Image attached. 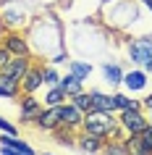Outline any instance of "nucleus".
<instances>
[{"label": "nucleus", "mask_w": 152, "mask_h": 155, "mask_svg": "<svg viewBox=\"0 0 152 155\" xmlns=\"http://www.w3.org/2000/svg\"><path fill=\"white\" fill-rule=\"evenodd\" d=\"M123 145H126V153L128 155H152V150L142 142L139 134H128V137L123 139Z\"/></svg>", "instance_id": "obj_13"}, {"label": "nucleus", "mask_w": 152, "mask_h": 155, "mask_svg": "<svg viewBox=\"0 0 152 155\" xmlns=\"http://www.w3.org/2000/svg\"><path fill=\"white\" fill-rule=\"evenodd\" d=\"M81 129L87 134H95V137H102V139H118V131H121V124L115 118V113H108V110H89L84 113V121H81Z\"/></svg>", "instance_id": "obj_1"}, {"label": "nucleus", "mask_w": 152, "mask_h": 155, "mask_svg": "<svg viewBox=\"0 0 152 155\" xmlns=\"http://www.w3.org/2000/svg\"><path fill=\"white\" fill-rule=\"evenodd\" d=\"M18 92H21V82L0 76V97H18Z\"/></svg>", "instance_id": "obj_17"}, {"label": "nucleus", "mask_w": 152, "mask_h": 155, "mask_svg": "<svg viewBox=\"0 0 152 155\" xmlns=\"http://www.w3.org/2000/svg\"><path fill=\"white\" fill-rule=\"evenodd\" d=\"M139 137H142V142H144V145H147V147L152 150V121H150V126H147V129H144L142 134H139Z\"/></svg>", "instance_id": "obj_25"}, {"label": "nucleus", "mask_w": 152, "mask_h": 155, "mask_svg": "<svg viewBox=\"0 0 152 155\" xmlns=\"http://www.w3.org/2000/svg\"><path fill=\"white\" fill-rule=\"evenodd\" d=\"M102 153H105V155H128V153H126V145H123V139H113V142H105Z\"/></svg>", "instance_id": "obj_22"}, {"label": "nucleus", "mask_w": 152, "mask_h": 155, "mask_svg": "<svg viewBox=\"0 0 152 155\" xmlns=\"http://www.w3.org/2000/svg\"><path fill=\"white\" fill-rule=\"evenodd\" d=\"M71 103L79 108L81 113H89V110H92V97H89V92H79V95H73Z\"/></svg>", "instance_id": "obj_19"}, {"label": "nucleus", "mask_w": 152, "mask_h": 155, "mask_svg": "<svg viewBox=\"0 0 152 155\" xmlns=\"http://www.w3.org/2000/svg\"><path fill=\"white\" fill-rule=\"evenodd\" d=\"M11 58H13V55H11L8 50H5V48H0V74H3V68L8 66V61H11Z\"/></svg>", "instance_id": "obj_26"}, {"label": "nucleus", "mask_w": 152, "mask_h": 155, "mask_svg": "<svg viewBox=\"0 0 152 155\" xmlns=\"http://www.w3.org/2000/svg\"><path fill=\"white\" fill-rule=\"evenodd\" d=\"M29 58L26 55H13L8 61V66H5V68H3V74H0V76H5V79H13V82H21V79H24V74L29 71Z\"/></svg>", "instance_id": "obj_5"}, {"label": "nucleus", "mask_w": 152, "mask_h": 155, "mask_svg": "<svg viewBox=\"0 0 152 155\" xmlns=\"http://www.w3.org/2000/svg\"><path fill=\"white\" fill-rule=\"evenodd\" d=\"M89 97H92V108H95V110H108V113H115V110H118V108H115V95H105V92L92 90Z\"/></svg>", "instance_id": "obj_9"}, {"label": "nucleus", "mask_w": 152, "mask_h": 155, "mask_svg": "<svg viewBox=\"0 0 152 155\" xmlns=\"http://www.w3.org/2000/svg\"><path fill=\"white\" fill-rule=\"evenodd\" d=\"M105 142L108 139H102V137H95V134H81V137H76V145L84 150V153H102V147H105Z\"/></svg>", "instance_id": "obj_10"}, {"label": "nucleus", "mask_w": 152, "mask_h": 155, "mask_svg": "<svg viewBox=\"0 0 152 155\" xmlns=\"http://www.w3.org/2000/svg\"><path fill=\"white\" fill-rule=\"evenodd\" d=\"M128 58L134 63L144 66V71L152 74V37H136L128 42Z\"/></svg>", "instance_id": "obj_2"}, {"label": "nucleus", "mask_w": 152, "mask_h": 155, "mask_svg": "<svg viewBox=\"0 0 152 155\" xmlns=\"http://www.w3.org/2000/svg\"><path fill=\"white\" fill-rule=\"evenodd\" d=\"M3 48L8 50L11 55H29V45H26V40L18 37V34H8V37L3 40Z\"/></svg>", "instance_id": "obj_11"}, {"label": "nucleus", "mask_w": 152, "mask_h": 155, "mask_svg": "<svg viewBox=\"0 0 152 155\" xmlns=\"http://www.w3.org/2000/svg\"><path fill=\"white\" fill-rule=\"evenodd\" d=\"M42 103L34 95H24V100H21V105H18V116L24 118V121H34L37 116H40V110H42Z\"/></svg>", "instance_id": "obj_8"}, {"label": "nucleus", "mask_w": 152, "mask_h": 155, "mask_svg": "<svg viewBox=\"0 0 152 155\" xmlns=\"http://www.w3.org/2000/svg\"><path fill=\"white\" fill-rule=\"evenodd\" d=\"M102 74H105V82H108V84H121V82H123V71H121L118 63H108L102 68Z\"/></svg>", "instance_id": "obj_18"}, {"label": "nucleus", "mask_w": 152, "mask_h": 155, "mask_svg": "<svg viewBox=\"0 0 152 155\" xmlns=\"http://www.w3.org/2000/svg\"><path fill=\"white\" fill-rule=\"evenodd\" d=\"M115 108H118V113H121V110H128V108H142V103H139V100H131L128 95H123V92H118V95H115Z\"/></svg>", "instance_id": "obj_21"}, {"label": "nucleus", "mask_w": 152, "mask_h": 155, "mask_svg": "<svg viewBox=\"0 0 152 155\" xmlns=\"http://www.w3.org/2000/svg\"><path fill=\"white\" fill-rule=\"evenodd\" d=\"M0 155H24V153H18V150H13V147H5V145H0Z\"/></svg>", "instance_id": "obj_27"}, {"label": "nucleus", "mask_w": 152, "mask_h": 155, "mask_svg": "<svg viewBox=\"0 0 152 155\" xmlns=\"http://www.w3.org/2000/svg\"><path fill=\"white\" fill-rule=\"evenodd\" d=\"M68 68H71L73 76H79L81 82L87 79L89 74H92V66H89V63H81V61H71V63H68Z\"/></svg>", "instance_id": "obj_20"}, {"label": "nucleus", "mask_w": 152, "mask_h": 155, "mask_svg": "<svg viewBox=\"0 0 152 155\" xmlns=\"http://www.w3.org/2000/svg\"><path fill=\"white\" fill-rule=\"evenodd\" d=\"M42 71H45V68H34V66H29V71H26L24 79H21V92H24V95H34L40 87H45Z\"/></svg>", "instance_id": "obj_7"}, {"label": "nucleus", "mask_w": 152, "mask_h": 155, "mask_svg": "<svg viewBox=\"0 0 152 155\" xmlns=\"http://www.w3.org/2000/svg\"><path fill=\"white\" fill-rule=\"evenodd\" d=\"M60 90L68 95V97H73V95H79V92H84V87H81V79L79 76H73V74H68V76H63L60 79Z\"/></svg>", "instance_id": "obj_16"}, {"label": "nucleus", "mask_w": 152, "mask_h": 155, "mask_svg": "<svg viewBox=\"0 0 152 155\" xmlns=\"http://www.w3.org/2000/svg\"><path fill=\"white\" fill-rule=\"evenodd\" d=\"M0 131H3V134H16V126H13L11 121H5V118L0 116Z\"/></svg>", "instance_id": "obj_24"}, {"label": "nucleus", "mask_w": 152, "mask_h": 155, "mask_svg": "<svg viewBox=\"0 0 152 155\" xmlns=\"http://www.w3.org/2000/svg\"><path fill=\"white\" fill-rule=\"evenodd\" d=\"M34 124H37V129H42V131H55L58 126H60V105L42 108L40 116L34 118Z\"/></svg>", "instance_id": "obj_4"}, {"label": "nucleus", "mask_w": 152, "mask_h": 155, "mask_svg": "<svg viewBox=\"0 0 152 155\" xmlns=\"http://www.w3.org/2000/svg\"><path fill=\"white\" fill-rule=\"evenodd\" d=\"M42 79H45V87H55V84L60 82V76L55 74V68H45V71H42Z\"/></svg>", "instance_id": "obj_23"}, {"label": "nucleus", "mask_w": 152, "mask_h": 155, "mask_svg": "<svg viewBox=\"0 0 152 155\" xmlns=\"http://www.w3.org/2000/svg\"><path fill=\"white\" fill-rule=\"evenodd\" d=\"M45 155H50V153H45Z\"/></svg>", "instance_id": "obj_29"}, {"label": "nucleus", "mask_w": 152, "mask_h": 155, "mask_svg": "<svg viewBox=\"0 0 152 155\" xmlns=\"http://www.w3.org/2000/svg\"><path fill=\"white\" fill-rule=\"evenodd\" d=\"M142 105H144V108H147V110H150V113H152V95H147V97L142 100Z\"/></svg>", "instance_id": "obj_28"}, {"label": "nucleus", "mask_w": 152, "mask_h": 155, "mask_svg": "<svg viewBox=\"0 0 152 155\" xmlns=\"http://www.w3.org/2000/svg\"><path fill=\"white\" fill-rule=\"evenodd\" d=\"M0 145L13 147V150H18V153H24V155H34L32 145H29V142H24V139H18L16 134H0Z\"/></svg>", "instance_id": "obj_14"}, {"label": "nucleus", "mask_w": 152, "mask_h": 155, "mask_svg": "<svg viewBox=\"0 0 152 155\" xmlns=\"http://www.w3.org/2000/svg\"><path fill=\"white\" fill-rule=\"evenodd\" d=\"M66 100H68V95L60 90V84H55V87H47V95H45V100H42V105H45V108L63 105Z\"/></svg>", "instance_id": "obj_15"}, {"label": "nucleus", "mask_w": 152, "mask_h": 155, "mask_svg": "<svg viewBox=\"0 0 152 155\" xmlns=\"http://www.w3.org/2000/svg\"><path fill=\"white\" fill-rule=\"evenodd\" d=\"M118 124L126 134H142L147 126H150V118L142 113V108H128V110H121Z\"/></svg>", "instance_id": "obj_3"}, {"label": "nucleus", "mask_w": 152, "mask_h": 155, "mask_svg": "<svg viewBox=\"0 0 152 155\" xmlns=\"http://www.w3.org/2000/svg\"><path fill=\"white\" fill-rule=\"evenodd\" d=\"M81 121H84V113L73 105L71 100L60 105V126H68V129H81Z\"/></svg>", "instance_id": "obj_6"}, {"label": "nucleus", "mask_w": 152, "mask_h": 155, "mask_svg": "<svg viewBox=\"0 0 152 155\" xmlns=\"http://www.w3.org/2000/svg\"><path fill=\"white\" fill-rule=\"evenodd\" d=\"M123 84L128 92H139L147 87V71H128L123 74Z\"/></svg>", "instance_id": "obj_12"}]
</instances>
